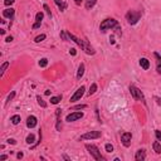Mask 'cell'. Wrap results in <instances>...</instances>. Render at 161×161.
Masks as SVG:
<instances>
[{"label": "cell", "instance_id": "6da1fadb", "mask_svg": "<svg viewBox=\"0 0 161 161\" xmlns=\"http://www.w3.org/2000/svg\"><path fill=\"white\" fill-rule=\"evenodd\" d=\"M67 37H68V40H72V42H74L78 47H80L82 48V50H84V53H87V54H89V56H93L95 54V49H93L86 40H82V39H79V38H77L74 34H72V33H69V32H67Z\"/></svg>", "mask_w": 161, "mask_h": 161}, {"label": "cell", "instance_id": "7a4b0ae2", "mask_svg": "<svg viewBox=\"0 0 161 161\" xmlns=\"http://www.w3.org/2000/svg\"><path fill=\"white\" fill-rule=\"evenodd\" d=\"M117 25H118V22H117L116 19H113V18H107V19L102 20V23L100 24V30H101L102 33H104V32L110 30V29H112V28H116Z\"/></svg>", "mask_w": 161, "mask_h": 161}, {"label": "cell", "instance_id": "3957f363", "mask_svg": "<svg viewBox=\"0 0 161 161\" xmlns=\"http://www.w3.org/2000/svg\"><path fill=\"white\" fill-rule=\"evenodd\" d=\"M86 149L88 150L89 155H91L93 159H95V160H97V161H102V160H104V157L101 155V151L98 150V147H97V146L92 145V143H87V145H86Z\"/></svg>", "mask_w": 161, "mask_h": 161}, {"label": "cell", "instance_id": "277c9868", "mask_svg": "<svg viewBox=\"0 0 161 161\" xmlns=\"http://www.w3.org/2000/svg\"><path fill=\"white\" fill-rule=\"evenodd\" d=\"M130 93H131V96L132 98L135 100V101H141L143 104H146V101H145V96H143V93L135 86V84H131L130 86Z\"/></svg>", "mask_w": 161, "mask_h": 161}, {"label": "cell", "instance_id": "5b68a950", "mask_svg": "<svg viewBox=\"0 0 161 161\" xmlns=\"http://www.w3.org/2000/svg\"><path fill=\"white\" fill-rule=\"evenodd\" d=\"M141 19V13L140 11H133V10H128L126 14V20L130 25H135L139 23V20Z\"/></svg>", "mask_w": 161, "mask_h": 161}, {"label": "cell", "instance_id": "8992f818", "mask_svg": "<svg viewBox=\"0 0 161 161\" xmlns=\"http://www.w3.org/2000/svg\"><path fill=\"white\" fill-rule=\"evenodd\" d=\"M101 135H102L101 131H89L80 136L79 140H96V139H100Z\"/></svg>", "mask_w": 161, "mask_h": 161}, {"label": "cell", "instance_id": "52a82bcc", "mask_svg": "<svg viewBox=\"0 0 161 161\" xmlns=\"http://www.w3.org/2000/svg\"><path fill=\"white\" fill-rule=\"evenodd\" d=\"M84 91H86V87L84 86H80L76 92H74V95L69 98V101L71 102H77V101H80V98L83 97V95H84Z\"/></svg>", "mask_w": 161, "mask_h": 161}, {"label": "cell", "instance_id": "ba28073f", "mask_svg": "<svg viewBox=\"0 0 161 161\" xmlns=\"http://www.w3.org/2000/svg\"><path fill=\"white\" fill-rule=\"evenodd\" d=\"M131 140H132L131 132H124L122 135H121V142H122V145H124L125 147H130Z\"/></svg>", "mask_w": 161, "mask_h": 161}, {"label": "cell", "instance_id": "9c48e42d", "mask_svg": "<svg viewBox=\"0 0 161 161\" xmlns=\"http://www.w3.org/2000/svg\"><path fill=\"white\" fill-rule=\"evenodd\" d=\"M82 117H83V112H72L69 115H67L65 121H67V122H74V121L80 120Z\"/></svg>", "mask_w": 161, "mask_h": 161}, {"label": "cell", "instance_id": "30bf717a", "mask_svg": "<svg viewBox=\"0 0 161 161\" xmlns=\"http://www.w3.org/2000/svg\"><path fill=\"white\" fill-rule=\"evenodd\" d=\"M44 18V14H43V11H38L37 14H35V23L33 24L32 28L33 29H38L40 28V25H42V20Z\"/></svg>", "mask_w": 161, "mask_h": 161}, {"label": "cell", "instance_id": "8fae6325", "mask_svg": "<svg viewBox=\"0 0 161 161\" xmlns=\"http://www.w3.org/2000/svg\"><path fill=\"white\" fill-rule=\"evenodd\" d=\"M38 125V118L35 116H29L28 118H26V127L28 128H34L35 126Z\"/></svg>", "mask_w": 161, "mask_h": 161}, {"label": "cell", "instance_id": "7c38bea8", "mask_svg": "<svg viewBox=\"0 0 161 161\" xmlns=\"http://www.w3.org/2000/svg\"><path fill=\"white\" fill-rule=\"evenodd\" d=\"M14 14H15V10L13 9V8H8L3 11V17L4 18H8L10 20H13V18H14Z\"/></svg>", "mask_w": 161, "mask_h": 161}, {"label": "cell", "instance_id": "4fadbf2b", "mask_svg": "<svg viewBox=\"0 0 161 161\" xmlns=\"http://www.w3.org/2000/svg\"><path fill=\"white\" fill-rule=\"evenodd\" d=\"M56 116H57L56 128H57V131H61V130H62V120H61V116H62V110H61V108L56 110Z\"/></svg>", "mask_w": 161, "mask_h": 161}, {"label": "cell", "instance_id": "5bb4252c", "mask_svg": "<svg viewBox=\"0 0 161 161\" xmlns=\"http://www.w3.org/2000/svg\"><path fill=\"white\" fill-rule=\"evenodd\" d=\"M145 159H146V151H145L143 149L137 150L136 154H135V160H136V161H143Z\"/></svg>", "mask_w": 161, "mask_h": 161}, {"label": "cell", "instance_id": "9a60e30c", "mask_svg": "<svg viewBox=\"0 0 161 161\" xmlns=\"http://www.w3.org/2000/svg\"><path fill=\"white\" fill-rule=\"evenodd\" d=\"M154 56H155V58H156V71H157V73L161 76V56L157 52L154 53Z\"/></svg>", "mask_w": 161, "mask_h": 161}, {"label": "cell", "instance_id": "2e32d148", "mask_svg": "<svg viewBox=\"0 0 161 161\" xmlns=\"http://www.w3.org/2000/svg\"><path fill=\"white\" fill-rule=\"evenodd\" d=\"M139 63H140V67L143 71H147V69L150 68V61L147 59V58H141Z\"/></svg>", "mask_w": 161, "mask_h": 161}, {"label": "cell", "instance_id": "e0dca14e", "mask_svg": "<svg viewBox=\"0 0 161 161\" xmlns=\"http://www.w3.org/2000/svg\"><path fill=\"white\" fill-rule=\"evenodd\" d=\"M53 2H54V4L58 6V9L61 10V11H64L65 9H67V3L65 2H63V0H53Z\"/></svg>", "mask_w": 161, "mask_h": 161}, {"label": "cell", "instance_id": "ac0fdd59", "mask_svg": "<svg viewBox=\"0 0 161 161\" xmlns=\"http://www.w3.org/2000/svg\"><path fill=\"white\" fill-rule=\"evenodd\" d=\"M84 63H80L79 64V67H78V72H77V79H80L83 77V74H84Z\"/></svg>", "mask_w": 161, "mask_h": 161}, {"label": "cell", "instance_id": "d6986e66", "mask_svg": "<svg viewBox=\"0 0 161 161\" xmlns=\"http://www.w3.org/2000/svg\"><path fill=\"white\" fill-rule=\"evenodd\" d=\"M20 121H22V118H20L19 115H14V116H11V117H10V122H11L13 125H19V124H20Z\"/></svg>", "mask_w": 161, "mask_h": 161}, {"label": "cell", "instance_id": "ffe728a7", "mask_svg": "<svg viewBox=\"0 0 161 161\" xmlns=\"http://www.w3.org/2000/svg\"><path fill=\"white\" fill-rule=\"evenodd\" d=\"M152 149H154V151H155L156 154H161V143H160L159 141H155V142L152 143Z\"/></svg>", "mask_w": 161, "mask_h": 161}, {"label": "cell", "instance_id": "44dd1931", "mask_svg": "<svg viewBox=\"0 0 161 161\" xmlns=\"http://www.w3.org/2000/svg\"><path fill=\"white\" fill-rule=\"evenodd\" d=\"M97 83H92L91 87H89V91H88V96H92V95H95L96 91H97Z\"/></svg>", "mask_w": 161, "mask_h": 161}, {"label": "cell", "instance_id": "7402d4cb", "mask_svg": "<svg viewBox=\"0 0 161 161\" xmlns=\"http://www.w3.org/2000/svg\"><path fill=\"white\" fill-rule=\"evenodd\" d=\"M34 141H35V136H34V133H29V135L26 136L25 142L28 143V145H32V143H34Z\"/></svg>", "mask_w": 161, "mask_h": 161}, {"label": "cell", "instance_id": "603a6c76", "mask_svg": "<svg viewBox=\"0 0 161 161\" xmlns=\"http://www.w3.org/2000/svg\"><path fill=\"white\" fill-rule=\"evenodd\" d=\"M96 4H97V0H88V2L86 3V9H87V10H91Z\"/></svg>", "mask_w": 161, "mask_h": 161}, {"label": "cell", "instance_id": "cb8c5ba5", "mask_svg": "<svg viewBox=\"0 0 161 161\" xmlns=\"http://www.w3.org/2000/svg\"><path fill=\"white\" fill-rule=\"evenodd\" d=\"M37 102H38V104H39L40 107H42V108H45V107H47V102H45L42 97H40V96H37Z\"/></svg>", "mask_w": 161, "mask_h": 161}, {"label": "cell", "instance_id": "d4e9b609", "mask_svg": "<svg viewBox=\"0 0 161 161\" xmlns=\"http://www.w3.org/2000/svg\"><path fill=\"white\" fill-rule=\"evenodd\" d=\"M9 67V62H4L3 64H2V68H0V76H4V73H5V71H6V68Z\"/></svg>", "mask_w": 161, "mask_h": 161}, {"label": "cell", "instance_id": "484cf974", "mask_svg": "<svg viewBox=\"0 0 161 161\" xmlns=\"http://www.w3.org/2000/svg\"><path fill=\"white\" fill-rule=\"evenodd\" d=\"M62 101V96H56V97H50V103L52 104H58Z\"/></svg>", "mask_w": 161, "mask_h": 161}, {"label": "cell", "instance_id": "4316f807", "mask_svg": "<svg viewBox=\"0 0 161 161\" xmlns=\"http://www.w3.org/2000/svg\"><path fill=\"white\" fill-rule=\"evenodd\" d=\"M45 38H47L45 34H40V35H38V37L34 38V42H35V43H40V42H43V40H44Z\"/></svg>", "mask_w": 161, "mask_h": 161}, {"label": "cell", "instance_id": "83f0119b", "mask_svg": "<svg viewBox=\"0 0 161 161\" xmlns=\"http://www.w3.org/2000/svg\"><path fill=\"white\" fill-rule=\"evenodd\" d=\"M48 65V59L47 58H42L39 61V67H42V68H44V67Z\"/></svg>", "mask_w": 161, "mask_h": 161}, {"label": "cell", "instance_id": "f1b7e54d", "mask_svg": "<svg viewBox=\"0 0 161 161\" xmlns=\"http://www.w3.org/2000/svg\"><path fill=\"white\" fill-rule=\"evenodd\" d=\"M40 141H42V131L39 130V140H38V141H37V142H35V143H34V145H33V146L30 147V150H34L35 147H37V146H38V145L40 143Z\"/></svg>", "mask_w": 161, "mask_h": 161}, {"label": "cell", "instance_id": "f546056e", "mask_svg": "<svg viewBox=\"0 0 161 161\" xmlns=\"http://www.w3.org/2000/svg\"><path fill=\"white\" fill-rule=\"evenodd\" d=\"M14 97H15V92L13 91V92L10 93V95H9L8 97H6V101H5V106H6V104H8V103H9V102H10L11 100H13V98H14Z\"/></svg>", "mask_w": 161, "mask_h": 161}, {"label": "cell", "instance_id": "4dcf8cb0", "mask_svg": "<svg viewBox=\"0 0 161 161\" xmlns=\"http://www.w3.org/2000/svg\"><path fill=\"white\" fill-rule=\"evenodd\" d=\"M104 150H106V152H112L113 151V146L111 143H106L104 145Z\"/></svg>", "mask_w": 161, "mask_h": 161}, {"label": "cell", "instance_id": "1f68e13d", "mask_svg": "<svg viewBox=\"0 0 161 161\" xmlns=\"http://www.w3.org/2000/svg\"><path fill=\"white\" fill-rule=\"evenodd\" d=\"M43 9L45 10V13H47V15H48L49 18H52V11H50V9H49V6H48L47 4H44V5H43Z\"/></svg>", "mask_w": 161, "mask_h": 161}, {"label": "cell", "instance_id": "d6a6232c", "mask_svg": "<svg viewBox=\"0 0 161 161\" xmlns=\"http://www.w3.org/2000/svg\"><path fill=\"white\" fill-rule=\"evenodd\" d=\"M86 104H77V106H74V107H72V110L74 111V110H84L86 108Z\"/></svg>", "mask_w": 161, "mask_h": 161}, {"label": "cell", "instance_id": "836d02e7", "mask_svg": "<svg viewBox=\"0 0 161 161\" xmlns=\"http://www.w3.org/2000/svg\"><path fill=\"white\" fill-rule=\"evenodd\" d=\"M155 136L159 141H161V131L160 130H155Z\"/></svg>", "mask_w": 161, "mask_h": 161}, {"label": "cell", "instance_id": "e575fe53", "mask_svg": "<svg viewBox=\"0 0 161 161\" xmlns=\"http://www.w3.org/2000/svg\"><path fill=\"white\" fill-rule=\"evenodd\" d=\"M14 2H15V0H4V5H5V6L13 5V4H14Z\"/></svg>", "mask_w": 161, "mask_h": 161}, {"label": "cell", "instance_id": "d590c367", "mask_svg": "<svg viewBox=\"0 0 161 161\" xmlns=\"http://www.w3.org/2000/svg\"><path fill=\"white\" fill-rule=\"evenodd\" d=\"M13 39H14V38H13L11 35H9V37L5 38V42H6V43H10V42H13Z\"/></svg>", "mask_w": 161, "mask_h": 161}, {"label": "cell", "instance_id": "8d00e7d4", "mask_svg": "<svg viewBox=\"0 0 161 161\" xmlns=\"http://www.w3.org/2000/svg\"><path fill=\"white\" fill-rule=\"evenodd\" d=\"M69 53H71V54H72V56H76V54H77V50H76L74 48H71V50H69Z\"/></svg>", "mask_w": 161, "mask_h": 161}, {"label": "cell", "instance_id": "74e56055", "mask_svg": "<svg viewBox=\"0 0 161 161\" xmlns=\"http://www.w3.org/2000/svg\"><path fill=\"white\" fill-rule=\"evenodd\" d=\"M8 143H11V145H15V143H17V141H15L14 139H9V140H8Z\"/></svg>", "mask_w": 161, "mask_h": 161}, {"label": "cell", "instance_id": "f35d334b", "mask_svg": "<svg viewBox=\"0 0 161 161\" xmlns=\"http://www.w3.org/2000/svg\"><path fill=\"white\" fill-rule=\"evenodd\" d=\"M155 100H156L157 106H160V107H161V98H160V97H155Z\"/></svg>", "mask_w": 161, "mask_h": 161}, {"label": "cell", "instance_id": "ab89813d", "mask_svg": "<svg viewBox=\"0 0 161 161\" xmlns=\"http://www.w3.org/2000/svg\"><path fill=\"white\" fill-rule=\"evenodd\" d=\"M17 157L20 160V159H23V157H24V154H23V152H18V154H17Z\"/></svg>", "mask_w": 161, "mask_h": 161}, {"label": "cell", "instance_id": "60d3db41", "mask_svg": "<svg viewBox=\"0 0 161 161\" xmlns=\"http://www.w3.org/2000/svg\"><path fill=\"white\" fill-rule=\"evenodd\" d=\"M74 3H76V5H80L83 3V0H74Z\"/></svg>", "mask_w": 161, "mask_h": 161}, {"label": "cell", "instance_id": "b9f144b4", "mask_svg": "<svg viewBox=\"0 0 161 161\" xmlns=\"http://www.w3.org/2000/svg\"><path fill=\"white\" fill-rule=\"evenodd\" d=\"M0 160H8V155H2L0 156Z\"/></svg>", "mask_w": 161, "mask_h": 161}, {"label": "cell", "instance_id": "7bdbcfd3", "mask_svg": "<svg viewBox=\"0 0 161 161\" xmlns=\"http://www.w3.org/2000/svg\"><path fill=\"white\" fill-rule=\"evenodd\" d=\"M63 159H64V160H68V161H71V159H69L68 156H67V155H63Z\"/></svg>", "mask_w": 161, "mask_h": 161}, {"label": "cell", "instance_id": "ee69618b", "mask_svg": "<svg viewBox=\"0 0 161 161\" xmlns=\"http://www.w3.org/2000/svg\"><path fill=\"white\" fill-rule=\"evenodd\" d=\"M110 42H111V44H115V40H113V37H112V38H110Z\"/></svg>", "mask_w": 161, "mask_h": 161}, {"label": "cell", "instance_id": "f6af8a7d", "mask_svg": "<svg viewBox=\"0 0 161 161\" xmlns=\"http://www.w3.org/2000/svg\"><path fill=\"white\" fill-rule=\"evenodd\" d=\"M50 95V91H45V96H49Z\"/></svg>", "mask_w": 161, "mask_h": 161}, {"label": "cell", "instance_id": "bcb514c9", "mask_svg": "<svg viewBox=\"0 0 161 161\" xmlns=\"http://www.w3.org/2000/svg\"><path fill=\"white\" fill-rule=\"evenodd\" d=\"M0 33H2V34L4 35V34H5V30H4V29H0Z\"/></svg>", "mask_w": 161, "mask_h": 161}]
</instances>
